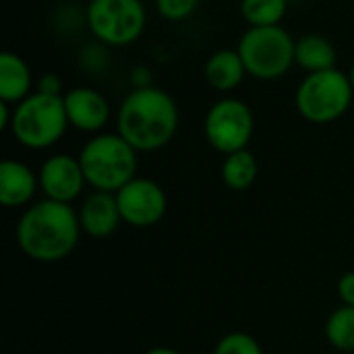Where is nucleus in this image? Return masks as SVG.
I'll use <instances>...</instances> for the list:
<instances>
[{
	"mask_svg": "<svg viewBox=\"0 0 354 354\" xmlns=\"http://www.w3.org/2000/svg\"><path fill=\"white\" fill-rule=\"evenodd\" d=\"M79 214L71 203L44 199L25 209L17 224V243L21 251L41 263H54L73 253L79 243Z\"/></svg>",
	"mask_w": 354,
	"mask_h": 354,
	"instance_id": "1",
	"label": "nucleus"
},
{
	"mask_svg": "<svg viewBox=\"0 0 354 354\" xmlns=\"http://www.w3.org/2000/svg\"><path fill=\"white\" fill-rule=\"evenodd\" d=\"M176 127V104L158 87L135 89L124 97L118 112V135L137 151L164 147L174 137Z\"/></svg>",
	"mask_w": 354,
	"mask_h": 354,
	"instance_id": "2",
	"label": "nucleus"
},
{
	"mask_svg": "<svg viewBox=\"0 0 354 354\" xmlns=\"http://www.w3.org/2000/svg\"><path fill=\"white\" fill-rule=\"evenodd\" d=\"M85 180L95 191L118 193L137 172V149L120 135H97L79 153Z\"/></svg>",
	"mask_w": 354,
	"mask_h": 354,
	"instance_id": "3",
	"label": "nucleus"
},
{
	"mask_svg": "<svg viewBox=\"0 0 354 354\" xmlns=\"http://www.w3.org/2000/svg\"><path fill=\"white\" fill-rule=\"evenodd\" d=\"M68 116L62 95L33 93L17 104L12 112V135L15 139L31 149H44L54 145L66 131Z\"/></svg>",
	"mask_w": 354,
	"mask_h": 354,
	"instance_id": "4",
	"label": "nucleus"
},
{
	"mask_svg": "<svg viewBox=\"0 0 354 354\" xmlns=\"http://www.w3.org/2000/svg\"><path fill=\"white\" fill-rule=\"evenodd\" d=\"M353 93L351 77L338 68L309 73L297 91V108L309 122L326 124L346 114Z\"/></svg>",
	"mask_w": 354,
	"mask_h": 354,
	"instance_id": "5",
	"label": "nucleus"
},
{
	"mask_svg": "<svg viewBox=\"0 0 354 354\" xmlns=\"http://www.w3.org/2000/svg\"><path fill=\"white\" fill-rule=\"evenodd\" d=\"M297 44L280 25L251 27L239 44V54L249 75L257 79H278L295 62Z\"/></svg>",
	"mask_w": 354,
	"mask_h": 354,
	"instance_id": "6",
	"label": "nucleus"
},
{
	"mask_svg": "<svg viewBox=\"0 0 354 354\" xmlns=\"http://www.w3.org/2000/svg\"><path fill=\"white\" fill-rule=\"evenodd\" d=\"M87 25L100 41L127 46L141 35L145 8L141 0H91L87 6Z\"/></svg>",
	"mask_w": 354,
	"mask_h": 354,
	"instance_id": "7",
	"label": "nucleus"
},
{
	"mask_svg": "<svg viewBox=\"0 0 354 354\" xmlns=\"http://www.w3.org/2000/svg\"><path fill=\"white\" fill-rule=\"evenodd\" d=\"M253 135L251 108L241 100H220L205 116V137L209 145L222 153H234L247 149Z\"/></svg>",
	"mask_w": 354,
	"mask_h": 354,
	"instance_id": "8",
	"label": "nucleus"
},
{
	"mask_svg": "<svg viewBox=\"0 0 354 354\" xmlns=\"http://www.w3.org/2000/svg\"><path fill=\"white\" fill-rule=\"evenodd\" d=\"M122 222L135 228H149L158 224L168 207L164 189L149 178H133L116 193Z\"/></svg>",
	"mask_w": 354,
	"mask_h": 354,
	"instance_id": "9",
	"label": "nucleus"
},
{
	"mask_svg": "<svg viewBox=\"0 0 354 354\" xmlns=\"http://www.w3.org/2000/svg\"><path fill=\"white\" fill-rule=\"evenodd\" d=\"M85 183L87 180L81 162L64 153H56L48 158L39 168V187L46 199L52 201H60V203L75 201L81 195Z\"/></svg>",
	"mask_w": 354,
	"mask_h": 354,
	"instance_id": "10",
	"label": "nucleus"
},
{
	"mask_svg": "<svg viewBox=\"0 0 354 354\" xmlns=\"http://www.w3.org/2000/svg\"><path fill=\"white\" fill-rule=\"evenodd\" d=\"M64 108L68 116V124H73L79 131L95 133L100 131L110 116V106L106 97L89 87H77L71 89L64 95Z\"/></svg>",
	"mask_w": 354,
	"mask_h": 354,
	"instance_id": "11",
	"label": "nucleus"
},
{
	"mask_svg": "<svg viewBox=\"0 0 354 354\" xmlns=\"http://www.w3.org/2000/svg\"><path fill=\"white\" fill-rule=\"evenodd\" d=\"M77 214H79L81 230L91 239H106L114 234L118 224L122 222L116 193H106V191L91 193L83 201Z\"/></svg>",
	"mask_w": 354,
	"mask_h": 354,
	"instance_id": "12",
	"label": "nucleus"
},
{
	"mask_svg": "<svg viewBox=\"0 0 354 354\" xmlns=\"http://www.w3.org/2000/svg\"><path fill=\"white\" fill-rule=\"evenodd\" d=\"M39 176L29 166L17 160H4L0 164V203L4 207H21L29 203L37 191Z\"/></svg>",
	"mask_w": 354,
	"mask_h": 354,
	"instance_id": "13",
	"label": "nucleus"
},
{
	"mask_svg": "<svg viewBox=\"0 0 354 354\" xmlns=\"http://www.w3.org/2000/svg\"><path fill=\"white\" fill-rule=\"evenodd\" d=\"M31 73L29 66L12 52L0 54V100L6 104H19L29 95Z\"/></svg>",
	"mask_w": 354,
	"mask_h": 354,
	"instance_id": "14",
	"label": "nucleus"
},
{
	"mask_svg": "<svg viewBox=\"0 0 354 354\" xmlns=\"http://www.w3.org/2000/svg\"><path fill=\"white\" fill-rule=\"evenodd\" d=\"M247 68L239 50H218L205 64V79L218 91H230L241 85Z\"/></svg>",
	"mask_w": 354,
	"mask_h": 354,
	"instance_id": "15",
	"label": "nucleus"
},
{
	"mask_svg": "<svg viewBox=\"0 0 354 354\" xmlns=\"http://www.w3.org/2000/svg\"><path fill=\"white\" fill-rule=\"evenodd\" d=\"M295 60L309 73H319L328 68H336V48L324 35H303L297 41Z\"/></svg>",
	"mask_w": 354,
	"mask_h": 354,
	"instance_id": "16",
	"label": "nucleus"
},
{
	"mask_svg": "<svg viewBox=\"0 0 354 354\" xmlns=\"http://www.w3.org/2000/svg\"><path fill=\"white\" fill-rule=\"evenodd\" d=\"M257 178V160L249 149L228 153L222 164V180L232 191L249 189Z\"/></svg>",
	"mask_w": 354,
	"mask_h": 354,
	"instance_id": "17",
	"label": "nucleus"
},
{
	"mask_svg": "<svg viewBox=\"0 0 354 354\" xmlns=\"http://www.w3.org/2000/svg\"><path fill=\"white\" fill-rule=\"evenodd\" d=\"M326 338L338 351H354V307H338L326 322Z\"/></svg>",
	"mask_w": 354,
	"mask_h": 354,
	"instance_id": "18",
	"label": "nucleus"
},
{
	"mask_svg": "<svg viewBox=\"0 0 354 354\" xmlns=\"http://www.w3.org/2000/svg\"><path fill=\"white\" fill-rule=\"evenodd\" d=\"M241 12L251 27H274L286 12V0H243Z\"/></svg>",
	"mask_w": 354,
	"mask_h": 354,
	"instance_id": "19",
	"label": "nucleus"
},
{
	"mask_svg": "<svg viewBox=\"0 0 354 354\" xmlns=\"http://www.w3.org/2000/svg\"><path fill=\"white\" fill-rule=\"evenodd\" d=\"M214 354H263V351L251 334L232 332L220 338Z\"/></svg>",
	"mask_w": 354,
	"mask_h": 354,
	"instance_id": "20",
	"label": "nucleus"
},
{
	"mask_svg": "<svg viewBox=\"0 0 354 354\" xmlns=\"http://www.w3.org/2000/svg\"><path fill=\"white\" fill-rule=\"evenodd\" d=\"M158 12L168 21H183L195 12L199 0H156Z\"/></svg>",
	"mask_w": 354,
	"mask_h": 354,
	"instance_id": "21",
	"label": "nucleus"
},
{
	"mask_svg": "<svg viewBox=\"0 0 354 354\" xmlns=\"http://www.w3.org/2000/svg\"><path fill=\"white\" fill-rule=\"evenodd\" d=\"M338 297L344 305L354 307V272H348L338 282Z\"/></svg>",
	"mask_w": 354,
	"mask_h": 354,
	"instance_id": "22",
	"label": "nucleus"
},
{
	"mask_svg": "<svg viewBox=\"0 0 354 354\" xmlns=\"http://www.w3.org/2000/svg\"><path fill=\"white\" fill-rule=\"evenodd\" d=\"M37 91H41V93H52V95H60V81H58V77L46 75V77L39 81V89H37Z\"/></svg>",
	"mask_w": 354,
	"mask_h": 354,
	"instance_id": "23",
	"label": "nucleus"
},
{
	"mask_svg": "<svg viewBox=\"0 0 354 354\" xmlns=\"http://www.w3.org/2000/svg\"><path fill=\"white\" fill-rule=\"evenodd\" d=\"M12 122V116L8 114V104L0 100V129H6Z\"/></svg>",
	"mask_w": 354,
	"mask_h": 354,
	"instance_id": "24",
	"label": "nucleus"
},
{
	"mask_svg": "<svg viewBox=\"0 0 354 354\" xmlns=\"http://www.w3.org/2000/svg\"><path fill=\"white\" fill-rule=\"evenodd\" d=\"M145 354H178V353H176V351H172V348H166V346H156V348L147 351Z\"/></svg>",
	"mask_w": 354,
	"mask_h": 354,
	"instance_id": "25",
	"label": "nucleus"
},
{
	"mask_svg": "<svg viewBox=\"0 0 354 354\" xmlns=\"http://www.w3.org/2000/svg\"><path fill=\"white\" fill-rule=\"evenodd\" d=\"M351 83H353V89H354V66H353V71H351Z\"/></svg>",
	"mask_w": 354,
	"mask_h": 354,
	"instance_id": "26",
	"label": "nucleus"
}]
</instances>
